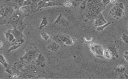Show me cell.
<instances>
[{"mask_svg":"<svg viewBox=\"0 0 128 79\" xmlns=\"http://www.w3.org/2000/svg\"><path fill=\"white\" fill-rule=\"evenodd\" d=\"M86 3V9L83 11L85 22L95 19L105 8L102 2L97 3L90 1Z\"/></svg>","mask_w":128,"mask_h":79,"instance_id":"obj_1","label":"cell"},{"mask_svg":"<svg viewBox=\"0 0 128 79\" xmlns=\"http://www.w3.org/2000/svg\"><path fill=\"white\" fill-rule=\"evenodd\" d=\"M26 17L19 10L15 11L11 16L7 20L0 21V25H10L13 28H16L18 26L23 23L24 17Z\"/></svg>","mask_w":128,"mask_h":79,"instance_id":"obj_2","label":"cell"},{"mask_svg":"<svg viewBox=\"0 0 128 79\" xmlns=\"http://www.w3.org/2000/svg\"><path fill=\"white\" fill-rule=\"evenodd\" d=\"M25 51V54L20 58V61H24L27 63L35 61L40 53V51L37 48L34 47H27Z\"/></svg>","mask_w":128,"mask_h":79,"instance_id":"obj_3","label":"cell"},{"mask_svg":"<svg viewBox=\"0 0 128 79\" xmlns=\"http://www.w3.org/2000/svg\"><path fill=\"white\" fill-rule=\"evenodd\" d=\"M124 10L120 8L117 4H116L111 9L109 12V15L116 20H119L123 16Z\"/></svg>","mask_w":128,"mask_h":79,"instance_id":"obj_4","label":"cell"},{"mask_svg":"<svg viewBox=\"0 0 128 79\" xmlns=\"http://www.w3.org/2000/svg\"><path fill=\"white\" fill-rule=\"evenodd\" d=\"M90 49L92 53L98 57H103L104 49L101 45L97 43L92 44L90 45Z\"/></svg>","mask_w":128,"mask_h":79,"instance_id":"obj_5","label":"cell"},{"mask_svg":"<svg viewBox=\"0 0 128 79\" xmlns=\"http://www.w3.org/2000/svg\"><path fill=\"white\" fill-rule=\"evenodd\" d=\"M107 23V22L101 13L97 16L96 18L94 19L92 24L95 27H98L103 25Z\"/></svg>","mask_w":128,"mask_h":79,"instance_id":"obj_6","label":"cell"},{"mask_svg":"<svg viewBox=\"0 0 128 79\" xmlns=\"http://www.w3.org/2000/svg\"><path fill=\"white\" fill-rule=\"evenodd\" d=\"M35 62L37 66L44 68L46 65V58L42 53H40L35 60Z\"/></svg>","mask_w":128,"mask_h":79,"instance_id":"obj_7","label":"cell"},{"mask_svg":"<svg viewBox=\"0 0 128 79\" xmlns=\"http://www.w3.org/2000/svg\"><path fill=\"white\" fill-rule=\"evenodd\" d=\"M47 48L49 50L53 52H56L59 50L61 46L54 41H53L47 46Z\"/></svg>","mask_w":128,"mask_h":79,"instance_id":"obj_8","label":"cell"},{"mask_svg":"<svg viewBox=\"0 0 128 79\" xmlns=\"http://www.w3.org/2000/svg\"><path fill=\"white\" fill-rule=\"evenodd\" d=\"M0 63L3 65V66L6 68V69L11 68V66L10 65V64L7 62L3 54L0 53Z\"/></svg>","mask_w":128,"mask_h":79,"instance_id":"obj_9","label":"cell"},{"mask_svg":"<svg viewBox=\"0 0 128 79\" xmlns=\"http://www.w3.org/2000/svg\"><path fill=\"white\" fill-rule=\"evenodd\" d=\"M108 49L111 51V53L112 55V58H116V59L118 58L119 57L118 51L117 48H116V47L115 46H111L109 47L108 48Z\"/></svg>","mask_w":128,"mask_h":79,"instance_id":"obj_10","label":"cell"},{"mask_svg":"<svg viewBox=\"0 0 128 79\" xmlns=\"http://www.w3.org/2000/svg\"><path fill=\"white\" fill-rule=\"evenodd\" d=\"M11 33L13 34L16 39L25 37V36L23 34V33L18 30L17 29L13 28L12 29H11Z\"/></svg>","mask_w":128,"mask_h":79,"instance_id":"obj_11","label":"cell"},{"mask_svg":"<svg viewBox=\"0 0 128 79\" xmlns=\"http://www.w3.org/2000/svg\"><path fill=\"white\" fill-rule=\"evenodd\" d=\"M18 10L26 16H27L31 14V10L29 6H22Z\"/></svg>","mask_w":128,"mask_h":79,"instance_id":"obj_12","label":"cell"},{"mask_svg":"<svg viewBox=\"0 0 128 79\" xmlns=\"http://www.w3.org/2000/svg\"><path fill=\"white\" fill-rule=\"evenodd\" d=\"M128 66V65H119L114 68V70L116 73H123L126 68Z\"/></svg>","mask_w":128,"mask_h":79,"instance_id":"obj_13","label":"cell"},{"mask_svg":"<svg viewBox=\"0 0 128 79\" xmlns=\"http://www.w3.org/2000/svg\"><path fill=\"white\" fill-rule=\"evenodd\" d=\"M48 24H49V22H48L47 18V17L44 16L43 17L42 19V20H41L38 29L39 30H42L44 27L48 25Z\"/></svg>","mask_w":128,"mask_h":79,"instance_id":"obj_14","label":"cell"},{"mask_svg":"<svg viewBox=\"0 0 128 79\" xmlns=\"http://www.w3.org/2000/svg\"><path fill=\"white\" fill-rule=\"evenodd\" d=\"M103 57L107 59H110L112 58V55L110 50L107 49L104 50L103 52Z\"/></svg>","mask_w":128,"mask_h":79,"instance_id":"obj_15","label":"cell"},{"mask_svg":"<svg viewBox=\"0 0 128 79\" xmlns=\"http://www.w3.org/2000/svg\"><path fill=\"white\" fill-rule=\"evenodd\" d=\"M55 6H61L63 7V4L60 2H56L55 1H50L47 2V7H55Z\"/></svg>","mask_w":128,"mask_h":79,"instance_id":"obj_16","label":"cell"},{"mask_svg":"<svg viewBox=\"0 0 128 79\" xmlns=\"http://www.w3.org/2000/svg\"><path fill=\"white\" fill-rule=\"evenodd\" d=\"M47 2H45L42 0H40L39 2L37 3V12L40 11L42 9L46 8L47 7Z\"/></svg>","mask_w":128,"mask_h":79,"instance_id":"obj_17","label":"cell"},{"mask_svg":"<svg viewBox=\"0 0 128 79\" xmlns=\"http://www.w3.org/2000/svg\"><path fill=\"white\" fill-rule=\"evenodd\" d=\"M51 38L53 41H54L55 42L60 45L62 43L63 44L59 36V34H56L55 35H53L51 36Z\"/></svg>","mask_w":128,"mask_h":79,"instance_id":"obj_18","label":"cell"},{"mask_svg":"<svg viewBox=\"0 0 128 79\" xmlns=\"http://www.w3.org/2000/svg\"><path fill=\"white\" fill-rule=\"evenodd\" d=\"M69 23L68 21L63 16L61 17L59 23L57 25H61V26H64V27H67L69 25Z\"/></svg>","mask_w":128,"mask_h":79,"instance_id":"obj_19","label":"cell"},{"mask_svg":"<svg viewBox=\"0 0 128 79\" xmlns=\"http://www.w3.org/2000/svg\"><path fill=\"white\" fill-rule=\"evenodd\" d=\"M111 23H112L111 22H107L106 23H105L103 25L97 27L96 29V30L97 31H103L106 27H108L110 25H111Z\"/></svg>","mask_w":128,"mask_h":79,"instance_id":"obj_20","label":"cell"},{"mask_svg":"<svg viewBox=\"0 0 128 79\" xmlns=\"http://www.w3.org/2000/svg\"><path fill=\"white\" fill-rule=\"evenodd\" d=\"M59 36L63 44L68 40L71 38V37H70L68 35L64 34H59Z\"/></svg>","mask_w":128,"mask_h":79,"instance_id":"obj_21","label":"cell"},{"mask_svg":"<svg viewBox=\"0 0 128 79\" xmlns=\"http://www.w3.org/2000/svg\"><path fill=\"white\" fill-rule=\"evenodd\" d=\"M31 10V13H36L37 12V3H32L29 6Z\"/></svg>","mask_w":128,"mask_h":79,"instance_id":"obj_22","label":"cell"},{"mask_svg":"<svg viewBox=\"0 0 128 79\" xmlns=\"http://www.w3.org/2000/svg\"><path fill=\"white\" fill-rule=\"evenodd\" d=\"M22 46V45L12 44V46L11 47H10V48L8 49V51H7V53H10L12 51L16 50L17 49L20 48V46Z\"/></svg>","mask_w":128,"mask_h":79,"instance_id":"obj_23","label":"cell"},{"mask_svg":"<svg viewBox=\"0 0 128 79\" xmlns=\"http://www.w3.org/2000/svg\"><path fill=\"white\" fill-rule=\"evenodd\" d=\"M24 0H6L4 2H12L15 3L17 4L21 7L23 6Z\"/></svg>","mask_w":128,"mask_h":79,"instance_id":"obj_24","label":"cell"},{"mask_svg":"<svg viewBox=\"0 0 128 79\" xmlns=\"http://www.w3.org/2000/svg\"><path fill=\"white\" fill-rule=\"evenodd\" d=\"M41 37L45 41H47L50 38V36L45 32H42L40 33Z\"/></svg>","mask_w":128,"mask_h":79,"instance_id":"obj_25","label":"cell"},{"mask_svg":"<svg viewBox=\"0 0 128 79\" xmlns=\"http://www.w3.org/2000/svg\"><path fill=\"white\" fill-rule=\"evenodd\" d=\"M25 42L24 38H20L16 39V41L12 44L22 45Z\"/></svg>","mask_w":128,"mask_h":79,"instance_id":"obj_26","label":"cell"},{"mask_svg":"<svg viewBox=\"0 0 128 79\" xmlns=\"http://www.w3.org/2000/svg\"><path fill=\"white\" fill-rule=\"evenodd\" d=\"M121 39L125 43L127 44L128 43V35L126 34H123L121 36Z\"/></svg>","mask_w":128,"mask_h":79,"instance_id":"obj_27","label":"cell"},{"mask_svg":"<svg viewBox=\"0 0 128 79\" xmlns=\"http://www.w3.org/2000/svg\"><path fill=\"white\" fill-rule=\"evenodd\" d=\"M86 0H84L83 2H81V3L80 4V9L82 11H83L85 9H86Z\"/></svg>","mask_w":128,"mask_h":79,"instance_id":"obj_28","label":"cell"},{"mask_svg":"<svg viewBox=\"0 0 128 79\" xmlns=\"http://www.w3.org/2000/svg\"><path fill=\"white\" fill-rule=\"evenodd\" d=\"M5 11V6L3 5L0 6V18L3 16Z\"/></svg>","mask_w":128,"mask_h":79,"instance_id":"obj_29","label":"cell"},{"mask_svg":"<svg viewBox=\"0 0 128 79\" xmlns=\"http://www.w3.org/2000/svg\"><path fill=\"white\" fill-rule=\"evenodd\" d=\"M62 16H63V15H62V14H60V15L57 17L56 18L54 22L53 23V25H57V24L59 23V22H60Z\"/></svg>","mask_w":128,"mask_h":79,"instance_id":"obj_30","label":"cell"},{"mask_svg":"<svg viewBox=\"0 0 128 79\" xmlns=\"http://www.w3.org/2000/svg\"><path fill=\"white\" fill-rule=\"evenodd\" d=\"M63 7H70L72 6V2L69 0H66L63 4Z\"/></svg>","mask_w":128,"mask_h":79,"instance_id":"obj_31","label":"cell"},{"mask_svg":"<svg viewBox=\"0 0 128 79\" xmlns=\"http://www.w3.org/2000/svg\"><path fill=\"white\" fill-rule=\"evenodd\" d=\"M71 2H72V6H73L74 8H77V7H78L80 5V4L81 3V2L75 1L74 0H72Z\"/></svg>","mask_w":128,"mask_h":79,"instance_id":"obj_32","label":"cell"},{"mask_svg":"<svg viewBox=\"0 0 128 79\" xmlns=\"http://www.w3.org/2000/svg\"><path fill=\"white\" fill-rule=\"evenodd\" d=\"M15 38V37H14V35H13V34L11 33L10 34V36H9V38H8V40L9 42H10V43H11L13 41V40H14V39Z\"/></svg>","mask_w":128,"mask_h":79,"instance_id":"obj_33","label":"cell"},{"mask_svg":"<svg viewBox=\"0 0 128 79\" xmlns=\"http://www.w3.org/2000/svg\"><path fill=\"white\" fill-rule=\"evenodd\" d=\"M11 33V29H9V30H7V31H6L4 33V36H5L6 39H7V40H8V38H9V36L10 35Z\"/></svg>","mask_w":128,"mask_h":79,"instance_id":"obj_34","label":"cell"},{"mask_svg":"<svg viewBox=\"0 0 128 79\" xmlns=\"http://www.w3.org/2000/svg\"><path fill=\"white\" fill-rule=\"evenodd\" d=\"M32 3L30 0H24L22 6H29Z\"/></svg>","mask_w":128,"mask_h":79,"instance_id":"obj_35","label":"cell"},{"mask_svg":"<svg viewBox=\"0 0 128 79\" xmlns=\"http://www.w3.org/2000/svg\"><path fill=\"white\" fill-rule=\"evenodd\" d=\"M123 58L127 62L128 61V51H125L123 54Z\"/></svg>","mask_w":128,"mask_h":79,"instance_id":"obj_36","label":"cell"},{"mask_svg":"<svg viewBox=\"0 0 128 79\" xmlns=\"http://www.w3.org/2000/svg\"><path fill=\"white\" fill-rule=\"evenodd\" d=\"M111 0H102L101 2L105 7H106L110 2Z\"/></svg>","mask_w":128,"mask_h":79,"instance_id":"obj_37","label":"cell"},{"mask_svg":"<svg viewBox=\"0 0 128 79\" xmlns=\"http://www.w3.org/2000/svg\"><path fill=\"white\" fill-rule=\"evenodd\" d=\"M117 4H118V5L119 7L120 8L124 10V5L123 3L120 2V3Z\"/></svg>","mask_w":128,"mask_h":79,"instance_id":"obj_38","label":"cell"},{"mask_svg":"<svg viewBox=\"0 0 128 79\" xmlns=\"http://www.w3.org/2000/svg\"><path fill=\"white\" fill-rule=\"evenodd\" d=\"M31 2L32 3H38L39 1L41 0H30Z\"/></svg>","mask_w":128,"mask_h":79,"instance_id":"obj_39","label":"cell"},{"mask_svg":"<svg viewBox=\"0 0 128 79\" xmlns=\"http://www.w3.org/2000/svg\"><path fill=\"white\" fill-rule=\"evenodd\" d=\"M3 42L2 40H0V50H1V48L3 46Z\"/></svg>","mask_w":128,"mask_h":79,"instance_id":"obj_40","label":"cell"},{"mask_svg":"<svg viewBox=\"0 0 128 79\" xmlns=\"http://www.w3.org/2000/svg\"><path fill=\"white\" fill-rule=\"evenodd\" d=\"M117 2V0H111L110 2L113 4H116Z\"/></svg>","mask_w":128,"mask_h":79,"instance_id":"obj_41","label":"cell"},{"mask_svg":"<svg viewBox=\"0 0 128 79\" xmlns=\"http://www.w3.org/2000/svg\"><path fill=\"white\" fill-rule=\"evenodd\" d=\"M74 0L78 1V2H83V1H84L85 0Z\"/></svg>","mask_w":128,"mask_h":79,"instance_id":"obj_42","label":"cell"},{"mask_svg":"<svg viewBox=\"0 0 128 79\" xmlns=\"http://www.w3.org/2000/svg\"></svg>","mask_w":128,"mask_h":79,"instance_id":"obj_43","label":"cell"}]
</instances>
